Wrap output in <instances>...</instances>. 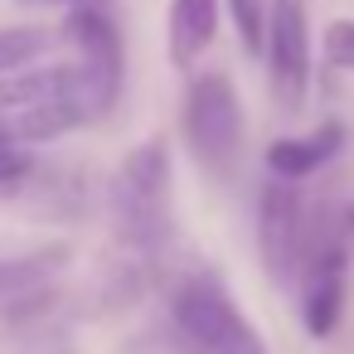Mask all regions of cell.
Listing matches in <instances>:
<instances>
[{
    "label": "cell",
    "mask_w": 354,
    "mask_h": 354,
    "mask_svg": "<svg viewBox=\"0 0 354 354\" xmlns=\"http://www.w3.org/2000/svg\"><path fill=\"white\" fill-rule=\"evenodd\" d=\"M344 281H349V238L330 228L301 267V320L315 339H330L344 315Z\"/></svg>",
    "instance_id": "cell-7"
},
{
    "label": "cell",
    "mask_w": 354,
    "mask_h": 354,
    "mask_svg": "<svg viewBox=\"0 0 354 354\" xmlns=\"http://www.w3.org/2000/svg\"><path fill=\"white\" fill-rule=\"evenodd\" d=\"M64 39L73 44V73H78V93H83L88 122H97L122 97V73H127L122 35H117L112 15L97 6V0H78V6H68Z\"/></svg>",
    "instance_id": "cell-3"
},
{
    "label": "cell",
    "mask_w": 354,
    "mask_h": 354,
    "mask_svg": "<svg viewBox=\"0 0 354 354\" xmlns=\"http://www.w3.org/2000/svg\"><path fill=\"white\" fill-rule=\"evenodd\" d=\"M218 30V0H170V20H165V49L175 68H194L199 54L214 44Z\"/></svg>",
    "instance_id": "cell-9"
},
{
    "label": "cell",
    "mask_w": 354,
    "mask_h": 354,
    "mask_svg": "<svg viewBox=\"0 0 354 354\" xmlns=\"http://www.w3.org/2000/svg\"><path fill=\"white\" fill-rule=\"evenodd\" d=\"M35 156L30 146H15V141H0V189H10V185H25L35 175Z\"/></svg>",
    "instance_id": "cell-14"
},
{
    "label": "cell",
    "mask_w": 354,
    "mask_h": 354,
    "mask_svg": "<svg viewBox=\"0 0 354 354\" xmlns=\"http://www.w3.org/2000/svg\"><path fill=\"white\" fill-rule=\"evenodd\" d=\"M180 127H185L189 156H194L214 180H228V175L238 170L248 127H243V102H238L228 73H199V78H189Z\"/></svg>",
    "instance_id": "cell-2"
},
{
    "label": "cell",
    "mask_w": 354,
    "mask_h": 354,
    "mask_svg": "<svg viewBox=\"0 0 354 354\" xmlns=\"http://www.w3.org/2000/svg\"><path fill=\"white\" fill-rule=\"evenodd\" d=\"M320 49H325V64L354 73V20H335V25H325Z\"/></svg>",
    "instance_id": "cell-13"
},
{
    "label": "cell",
    "mask_w": 354,
    "mask_h": 354,
    "mask_svg": "<svg viewBox=\"0 0 354 354\" xmlns=\"http://www.w3.org/2000/svg\"><path fill=\"white\" fill-rule=\"evenodd\" d=\"M262 54H267L277 107L286 117H296L306 107V88H310V20H306V0H267Z\"/></svg>",
    "instance_id": "cell-6"
},
{
    "label": "cell",
    "mask_w": 354,
    "mask_h": 354,
    "mask_svg": "<svg viewBox=\"0 0 354 354\" xmlns=\"http://www.w3.org/2000/svg\"><path fill=\"white\" fill-rule=\"evenodd\" d=\"M112 223L117 238L136 252L160 248L170 228V151L160 136L141 141L112 175Z\"/></svg>",
    "instance_id": "cell-1"
},
{
    "label": "cell",
    "mask_w": 354,
    "mask_h": 354,
    "mask_svg": "<svg viewBox=\"0 0 354 354\" xmlns=\"http://www.w3.org/2000/svg\"><path fill=\"white\" fill-rule=\"evenodd\" d=\"M228 15L238 25V39L248 54H262V30H267V0H228Z\"/></svg>",
    "instance_id": "cell-12"
},
{
    "label": "cell",
    "mask_w": 354,
    "mask_h": 354,
    "mask_svg": "<svg viewBox=\"0 0 354 354\" xmlns=\"http://www.w3.org/2000/svg\"><path fill=\"white\" fill-rule=\"evenodd\" d=\"M44 97H78V73L73 64H49V68H15V73H0V112L10 107H30V102H44ZM88 112V107H83Z\"/></svg>",
    "instance_id": "cell-10"
},
{
    "label": "cell",
    "mask_w": 354,
    "mask_h": 354,
    "mask_svg": "<svg viewBox=\"0 0 354 354\" xmlns=\"http://www.w3.org/2000/svg\"><path fill=\"white\" fill-rule=\"evenodd\" d=\"M175 325L194 354H267L252 320L214 281H185L175 291Z\"/></svg>",
    "instance_id": "cell-5"
},
{
    "label": "cell",
    "mask_w": 354,
    "mask_h": 354,
    "mask_svg": "<svg viewBox=\"0 0 354 354\" xmlns=\"http://www.w3.org/2000/svg\"><path fill=\"white\" fill-rule=\"evenodd\" d=\"M25 6H78V0H25Z\"/></svg>",
    "instance_id": "cell-15"
},
{
    "label": "cell",
    "mask_w": 354,
    "mask_h": 354,
    "mask_svg": "<svg viewBox=\"0 0 354 354\" xmlns=\"http://www.w3.org/2000/svg\"><path fill=\"white\" fill-rule=\"evenodd\" d=\"M344 238H349V243H354V209H349V214H344Z\"/></svg>",
    "instance_id": "cell-16"
},
{
    "label": "cell",
    "mask_w": 354,
    "mask_h": 354,
    "mask_svg": "<svg viewBox=\"0 0 354 354\" xmlns=\"http://www.w3.org/2000/svg\"><path fill=\"white\" fill-rule=\"evenodd\" d=\"M54 35L44 25H10V30H0V73H15L25 64H35L39 54H49Z\"/></svg>",
    "instance_id": "cell-11"
},
{
    "label": "cell",
    "mask_w": 354,
    "mask_h": 354,
    "mask_svg": "<svg viewBox=\"0 0 354 354\" xmlns=\"http://www.w3.org/2000/svg\"><path fill=\"white\" fill-rule=\"evenodd\" d=\"M330 228H320V214H310V204L301 199L296 180H272L262 189V214H257V252L272 281H291L301 277L306 257L315 252V243Z\"/></svg>",
    "instance_id": "cell-4"
},
{
    "label": "cell",
    "mask_w": 354,
    "mask_h": 354,
    "mask_svg": "<svg viewBox=\"0 0 354 354\" xmlns=\"http://www.w3.org/2000/svg\"><path fill=\"white\" fill-rule=\"evenodd\" d=\"M339 146H344V127H339V122H325V127H315V131H306V136H281V141H272V146H267V170H272V180H306V175H315L320 165H330Z\"/></svg>",
    "instance_id": "cell-8"
}]
</instances>
